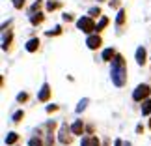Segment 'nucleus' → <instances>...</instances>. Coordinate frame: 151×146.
Here are the masks:
<instances>
[{"label":"nucleus","mask_w":151,"mask_h":146,"mask_svg":"<svg viewBox=\"0 0 151 146\" xmlns=\"http://www.w3.org/2000/svg\"><path fill=\"white\" fill-rule=\"evenodd\" d=\"M110 77H112V83L121 88L127 83V68H125V60L123 56L116 54V58L112 60V71H110Z\"/></svg>","instance_id":"1"},{"label":"nucleus","mask_w":151,"mask_h":146,"mask_svg":"<svg viewBox=\"0 0 151 146\" xmlns=\"http://www.w3.org/2000/svg\"><path fill=\"white\" fill-rule=\"evenodd\" d=\"M149 94H151V88L147 84H138L136 90L132 92V99H134V101H146L149 97Z\"/></svg>","instance_id":"2"},{"label":"nucleus","mask_w":151,"mask_h":146,"mask_svg":"<svg viewBox=\"0 0 151 146\" xmlns=\"http://www.w3.org/2000/svg\"><path fill=\"white\" fill-rule=\"evenodd\" d=\"M77 26H78V30H82V32H86V34H90L91 30H95V23H93V19L91 17H80V19L77 21Z\"/></svg>","instance_id":"3"},{"label":"nucleus","mask_w":151,"mask_h":146,"mask_svg":"<svg viewBox=\"0 0 151 146\" xmlns=\"http://www.w3.org/2000/svg\"><path fill=\"white\" fill-rule=\"evenodd\" d=\"M69 133H73L71 127H67V124H63L60 129V142L62 144H71V135Z\"/></svg>","instance_id":"4"},{"label":"nucleus","mask_w":151,"mask_h":146,"mask_svg":"<svg viewBox=\"0 0 151 146\" xmlns=\"http://www.w3.org/2000/svg\"><path fill=\"white\" fill-rule=\"evenodd\" d=\"M101 43H103V39L99 36H88V39H86V45H88V49H99L101 47Z\"/></svg>","instance_id":"5"},{"label":"nucleus","mask_w":151,"mask_h":146,"mask_svg":"<svg viewBox=\"0 0 151 146\" xmlns=\"http://www.w3.org/2000/svg\"><path fill=\"white\" fill-rule=\"evenodd\" d=\"M49 97H50V86L49 84H43L41 92L37 94V99H39V101H47Z\"/></svg>","instance_id":"6"},{"label":"nucleus","mask_w":151,"mask_h":146,"mask_svg":"<svg viewBox=\"0 0 151 146\" xmlns=\"http://www.w3.org/2000/svg\"><path fill=\"white\" fill-rule=\"evenodd\" d=\"M136 64L138 66H144V64H146V49L144 47L136 49Z\"/></svg>","instance_id":"7"},{"label":"nucleus","mask_w":151,"mask_h":146,"mask_svg":"<svg viewBox=\"0 0 151 146\" xmlns=\"http://www.w3.org/2000/svg\"><path fill=\"white\" fill-rule=\"evenodd\" d=\"M71 131H73V135H82L84 133V124H82V120H77L75 124L71 126Z\"/></svg>","instance_id":"8"},{"label":"nucleus","mask_w":151,"mask_h":146,"mask_svg":"<svg viewBox=\"0 0 151 146\" xmlns=\"http://www.w3.org/2000/svg\"><path fill=\"white\" fill-rule=\"evenodd\" d=\"M37 47H39V39H37V38H32L30 41L26 43V51H28V52H34V51H37Z\"/></svg>","instance_id":"9"},{"label":"nucleus","mask_w":151,"mask_h":146,"mask_svg":"<svg viewBox=\"0 0 151 146\" xmlns=\"http://www.w3.org/2000/svg\"><path fill=\"white\" fill-rule=\"evenodd\" d=\"M114 58H116V51L114 49H104L103 51V60L110 62V60H114Z\"/></svg>","instance_id":"10"},{"label":"nucleus","mask_w":151,"mask_h":146,"mask_svg":"<svg viewBox=\"0 0 151 146\" xmlns=\"http://www.w3.org/2000/svg\"><path fill=\"white\" fill-rule=\"evenodd\" d=\"M149 113H151V99H146V101H144V105H142V114L147 116Z\"/></svg>","instance_id":"11"},{"label":"nucleus","mask_w":151,"mask_h":146,"mask_svg":"<svg viewBox=\"0 0 151 146\" xmlns=\"http://www.w3.org/2000/svg\"><path fill=\"white\" fill-rule=\"evenodd\" d=\"M106 25H108V19H106V17H101V21L97 23L95 30H97V32H101V30H104V26H106Z\"/></svg>","instance_id":"12"},{"label":"nucleus","mask_w":151,"mask_h":146,"mask_svg":"<svg viewBox=\"0 0 151 146\" xmlns=\"http://www.w3.org/2000/svg\"><path fill=\"white\" fill-rule=\"evenodd\" d=\"M17 141H19V135H17V133H9V135L6 137V144H15Z\"/></svg>","instance_id":"13"},{"label":"nucleus","mask_w":151,"mask_h":146,"mask_svg":"<svg viewBox=\"0 0 151 146\" xmlns=\"http://www.w3.org/2000/svg\"><path fill=\"white\" fill-rule=\"evenodd\" d=\"M125 23V9H119V13H118V19H116V25L121 26Z\"/></svg>","instance_id":"14"},{"label":"nucleus","mask_w":151,"mask_h":146,"mask_svg":"<svg viewBox=\"0 0 151 146\" xmlns=\"http://www.w3.org/2000/svg\"><path fill=\"white\" fill-rule=\"evenodd\" d=\"M30 19H32V25H39V23L43 21V15H34V13H32Z\"/></svg>","instance_id":"15"},{"label":"nucleus","mask_w":151,"mask_h":146,"mask_svg":"<svg viewBox=\"0 0 151 146\" xmlns=\"http://www.w3.org/2000/svg\"><path fill=\"white\" fill-rule=\"evenodd\" d=\"M21 118H24V113H22V110H17V113L13 114V122L17 124V122H21Z\"/></svg>","instance_id":"16"},{"label":"nucleus","mask_w":151,"mask_h":146,"mask_svg":"<svg viewBox=\"0 0 151 146\" xmlns=\"http://www.w3.org/2000/svg\"><path fill=\"white\" fill-rule=\"evenodd\" d=\"M28 144H30V146H43L41 139H36V137H34V139H30V142H28Z\"/></svg>","instance_id":"17"},{"label":"nucleus","mask_w":151,"mask_h":146,"mask_svg":"<svg viewBox=\"0 0 151 146\" xmlns=\"http://www.w3.org/2000/svg\"><path fill=\"white\" fill-rule=\"evenodd\" d=\"M24 2H26V0H13V8H17V9H21L22 6H24Z\"/></svg>","instance_id":"18"},{"label":"nucleus","mask_w":151,"mask_h":146,"mask_svg":"<svg viewBox=\"0 0 151 146\" xmlns=\"http://www.w3.org/2000/svg\"><path fill=\"white\" fill-rule=\"evenodd\" d=\"M26 99H28V94H26V92H21V94L19 96H17V101H26Z\"/></svg>","instance_id":"19"},{"label":"nucleus","mask_w":151,"mask_h":146,"mask_svg":"<svg viewBox=\"0 0 151 146\" xmlns=\"http://www.w3.org/2000/svg\"><path fill=\"white\" fill-rule=\"evenodd\" d=\"M86 103H88V99H82V101L78 103V107H77V113H80V110H84V109H86Z\"/></svg>","instance_id":"20"},{"label":"nucleus","mask_w":151,"mask_h":146,"mask_svg":"<svg viewBox=\"0 0 151 146\" xmlns=\"http://www.w3.org/2000/svg\"><path fill=\"white\" fill-rule=\"evenodd\" d=\"M90 146H101L99 139H97V137H91V139H90Z\"/></svg>","instance_id":"21"},{"label":"nucleus","mask_w":151,"mask_h":146,"mask_svg":"<svg viewBox=\"0 0 151 146\" xmlns=\"http://www.w3.org/2000/svg\"><path fill=\"white\" fill-rule=\"evenodd\" d=\"M56 8H58V2H52V0H50V2L47 4V9H49V11H52V9H56Z\"/></svg>","instance_id":"22"},{"label":"nucleus","mask_w":151,"mask_h":146,"mask_svg":"<svg viewBox=\"0 0 151 146\" xmlns=\"http://www.w3.org/2000/svg\"><path fill=\"white\" fill-rule=\"evenodd\" d=\"M99 13H101V9H99V8H91V9H90V15H91V17H97Z\"/></svg>","instance_id":"23"},{"label":"nucleus","mask_w":151,"mask_h":146,"mask_svg":"<svg viewBox=\"0 0 151 146\" xmlns=\"http://www.w3.org/2000/svg\"><path fill=\"white\" fill-rule=\"evenodd\" d=\"M60 32H62V30H60V26H56V30H49V32H47V36H58Z\"/></svg>","instance_id":"24"},{"label":"nucleus","mask_w":151,"mask_h":146,"mask_svg":"<svg viewBox=\"0 0 151 146\" xmlns=\"http://www.w3.org/2000/svg\"><path fill=\"white\" fill-rule=\"evenodd\" d=\"M90 139H91V137H84L82 142H80V146H90Z\"/></svg>","instance_id":"25"},{"label":"nucleus","mask_w":151,"mask_h":146,"mask_svg":"<svg viewBox=\"0 0 151 146\" xmlns=\"http://www.w3.org/2000/svg\"><path fill=\"white\" fill-rule=\"evenodd\" d=\"M58 107H56V105H49V107H47V113H52V110H56Z\"/></svg>","instance_id":"26"},{"label":"nucleus","mask_w":151,"mask_h":146,"mask_svg":"<svg viewBox=\"0 0 151 146\" xmlns=\"http://www.w3.org/2000/svg\"><path fill=\"white\" fill-rule=\"evenodd\" d=\"M136 133H144V126L138 124V126H136Z\"/></svg>","instance_id":"27"},{"label":"nucleus","mask_w":151,"mask_h":146,"mask_svg":"<svg viewBox=\"0 0 151 146\" xmlns=\"http://www.w3.org/2000/svg\"><path fill=\"white\" fill-rule=\"evenodd\" d=\"M114 146H123V142H121L119 139H116V141H114Z\"/></svg>","instance_id":"28"},{"label":"nucleus","mask_w":151,"mask_h":146,"mask_svg":"<svg viewBox=\"0 0 151 146\" xmlns=\"http://www.w3.org/2000/svg\"><path fill=\"white\" fill-rule=\"evenodd\" d=\"M125 146H131V142H125Z\"/></svg>","instance_id":"29"},{"label":"nucleus","mask_w":151,"mask_h":146,"mask_svg":"<svg viewBox=\"0 0 151 146\" xmlns=\"http://www.w3.org/2000/svg\"><path fill=\"white\" fill-rule=\"evenodd\" d=\"M149 127H151V120H149Z\"/></svg>","instance_id":"30"}]
</instances>
